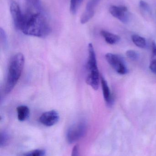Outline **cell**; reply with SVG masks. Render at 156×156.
<instances>
[{
  "mask_svg": "<svg viewBox=\"0 0 156 156\" xmlns=\"http://www.w3.org/2000/svg\"><path fill=\"white\" fill-rule=\"evenodd\" d=\"M94 12H88L85 11L81 18V23L82 24H85L89 22L94 16Z\"/></svg>",
  "mask_w": 156,
  "mask_h": 156,
  "instance_id": "16",
  "label": "cell"
},
{
  "mask_svg": "<svg viewBox=\"0 0 156 156\" xmlns=\"http://www.w3.org/2000/svg\"><path fill=\"white\" fill-rule=\"evenodd\" d=\"M27 11L33 12L43 13V6L40 0H26Z\"/></svg>",
  "mask_w": 156,
  "mask_h": 156,
  "instance_id": "10",
  "label": "cell"
},
{
  "mask_svg": "<svg viewBox=\"0 0 156 156\" xmlns=\"http://www.w3.org/2000/svg\"><path fill=\"white\" fill-rule=\"evenodd\" d=\"M101 83L102 88L103 98L106 104L109 106H111L113 104V98L111 93V90L107 83V81L103 76L101 77Z\"/></svg>",
  "mask_w": 156,
  "mask_h": 156,
  "instance_id": "9",
  "label": "cell"
},
{
  "mask_svg": "<svg viewBox=\"0 0 156 156\" xmlns=\"http://www.w3.org/2000/svg\"><path fill=\"white\" fill-rule=\"evenodd\" d=\"M149 69L153 74L156 75V43L154 41H153L152 44V55Z\"/></svg>",
  "mask_w": 156,
  "mask_h": 156,
  "instance_id": "13",
  "label": "cell"
},
{
  "mask_svg": "<svg viewBox=\"0 0 156 156\" xmlns=\"http://www.w3.org/2000/svg\"><path fill=\"white\" fill-rule=\"evenodd\" d=\"M9 139V136L5 132L1 133V140H0V145L1 147L4 146L7 144Z\"/></svg>",
  "mask_w": 156,
  "mask_h": 156,
  "instance_id": "19",
  "label": "cell"
},
{
  "mask_svg": "<svg viewBox=\"0 0 156 156\" xmlns=\"http://www.w3.org/2000/svg\"><path fill=\"white\" fill-rule=\"evenodd\" d=\"M126 55L132 60H136L138 59L139 55L138 53L133 50H128L126 51Z\"/></svg>",
  "mask_w": 156,
  "mask_h": 156,
  "instance_id": "18",
  "label": "cell"
},
{
  "mask_svg": "<svg viewBox=\"0 0 156 156\" xmlns=\"http://www.w3.org/2000/svg\"><path fill=\"white\" fill-rule=\"evenodd\" d=\"M111 14L123 23H127L129 20V12L126 6L112 5L109 9Z\"/></svg>",
  "mask_w": 156,
  "mask_h": 156,
  "instance_id": "7",
  "label": "cell"
},
{
  "mask_svg": "<svg viewBox=\"0 0 156 156\" xmlns=\"http://www.w3.org/2000/svg\"><path fill=\"white\" fill-rule=\"evenodd\" d=\"M46 152L43 149H35L24 154V156H45Z\"/></svg>",
  "mask_w": 156,
  "mask_h": 156,
  "instance_id": "17",
  "label": "cell"
},
{
  "mask_svg": "<svg viewBox=\"0 0 156 156\" xmlns=\"http://www.w3.org/2000/svg\"><path fill=\"white\" fill-rule=\"evenodd\" d=\"M100 34L105 39L106 43L109 44H115L119 43L121 40V37L119 36L105 30H102L100 32Z\"/></svg>",
  "mask_w": 156,
  "mask_h": 156,
  "instance_id": "11",
  "label": "cell"
},
{
  "mask_svg": "<svg viewBox=\"0 0 156 156\" xmlns=\"http://www.w3.org/2000/svg\"><path fill=\"white\" fill-rule=\"evenodd\" d=\"M105 59L112 68L120 75H126L128 70L125 62L120 56L112 53H107Z\"/></svg>",
  "mask_w": 156,
  "mask_h": 156,
  "instance_id": "5",
  "label": "cell"
},
{
  "mask_svg": "<svg viewBox=\"0 0 156 156\" xmlns=\"http://www.w3.org/2000/svg\"><path fill=\"white\" fill-rule=\"evenodd\" d=\"M87 130V124L84 121H80L72 125L67 132L68 142L70 144L77 142L85 135Z\"/></svg>",
  "mask_w": 156,
  "mask_h": 156,
  "instance_id": "4",
  "label": "cell"
},
{
  "mask_svg": "<svg viewBox=\"0 0 156 156\" xmlns=\"http://www.w3.org/2000/svg\"><path fill=\"white\" fill-rule=\"evenodd\" d=\"M24 62V57L22 53L16 54L10 59L5 88V93L12 91L16 85L22 75Z\"/></svg>",
  "mask_w": 156,
  "mask_h": 156,
  "instance_id": "2",
  "label": "cell"
},
{
  "mask_svg": "<svg viewBox=\"0 0 156 156\" xmlns=\"http://www.w3.org/2000/svg\"><path fill=\"white\" fill-rule=\"evenodd\" d=\"M86 67L87 72L86 83L93 90H98L100 83V74L97 66L96 54L91 43L89 44V57Z\"/></svg>",
  "mask_w": 156,
  "mask_h": 156,
  "instance_id": "3",
  "label": "cell"
},
{
  "mask_svg": "<svg viewBox=\"0 0 156 156\" xmlns=\"http://www.w3.org/2000/svg\"><path fill=\"white\" fill-rule=\"evenodd\" d=\"M19 30L27 35L45 37L51 33V29L43 13L26 11Z\"/></svg>",
  "mask_w": 156,
  "mask_h": 156,
  "instance_id": "1",
  "label": "cell"
},
{
  "mask_svg": "<svg viewBox=\"0 0 156 156\" xmlns=\"http://www.w3.org/2000/svg\"><path fill=\"white\" fill-rule=\"evenodd\" d=\"M140 6L143 10L147 11V12H148L149 11V9H150L148 5L146 2L143 1H141L140 2Z\"/></svg>",
  "mask_w": 156,
  "mask_h": 156,
  "instance_id": "20",
  "label": "cell"
},
{
  "mask_svg": "<svg viewBox=\"0 0 156 156\" xmlns=\"http://www.w3.org/2000/svg\"><path fill=\"white\" fill-rule=\"evenodd\" d=\"M17 118L20 122H24L27 119L30 113V110L26 105H20L16 108Z\"/></svg>",
  "mask_w": 156,
  "mask_h": 156,
  "instance_id": "12",
  "label": "cell"
},
{
  "mask_svg": "<svg viewBox=\"0 0 156 156\" xmlns=\"http://www.w3.org/2000/svg\"><path fill=\"white\" fill-rule=\"evenodd\" d=\"M58 113L55 110L48 111L42 114L39 118L40 122L46 126H52L59 121Z\"/></svg>",
  "mask_w": 156,
  "mask_h": 156,
  "instance_id": "8",
  "label": "cell"
},
{
  "mask_svg": "<svg viewBox=\"0 0 156 156\" xmlns=\"http://www.w3.org/2000/svg\"><path fill=\"white\" fill-rule=\"evenodd\" d=\"M71 156H79V148L78 145H76L72 149Z\"/></svg>",
  "mask_w": 156,
  "mask_h": 156,
  "instance_id": "21",
  "label": "cell"
},
{
  "mask_svg": "<svg viewBox=\"0 0 156 156\" xmlns=\"http://www.w3.org/2000/svg\"><path fill=\"white\" fill-rule=\"evenodd\" d=\"M133 43L138 47L145 48L147 46L146 40L144 37L137 34L133 35L132 36Z\"/></svg>",
  "mask_w": 156,
  "mask_h": 156,
  "instance_id": "14",
  "label": "cell"
},
{
  "mask_svg": "<svg viewBox=\"0 0 156 156\" xmlns=\"http://www.w3.org/2000/svg\"><path fill=\"white\" fill-rule=\"evenodd\" d=\"M82 1V0H71L70 12L72 15H75L76 13L78 7Z\"/></svg>",
  "mask_w": 156,
  "mask_h": 156,
  "instance_id": "15",
  "label": "cell"
},
{
  "mask_svg": "<svg viewBox=\"0 0 156 156\" xmlns=\"http://www.w3.org/2000/svg\"><path fill=\"white\" fill-rule=\"evenodd\" d=\"M10 11L14 24L15 27L19 30L23 22L24 14L22 12L19 5L16 1L13 0L11 1Z\"/></svg>",
  "mask_w": 156,
  "mask_h": 156,
  "instance_id": "6",
  "label": "cell"
}]
</instances>
